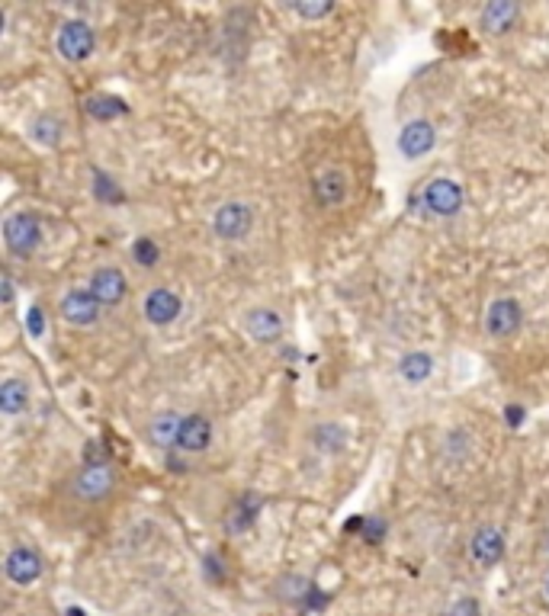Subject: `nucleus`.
I'll return each mask as SVG.
<instances>
[{
    "mask_svg": "<svg viewBox=\"0 0 549 616\" xmlns=\"http://www.w3.org/2000/svg\"><path fill=\"white\" fill-rule=\"evenodd\" d=\"M68 491L71 498L84 501V504H100L116 491V472L110 463H87L71 475Z\"/></svg>",
    "mask_w": 549,
    "mask_h": 616,
    "instance_id": "f257e3e1",
    "label": "nucleus"
},
{
    "mask_svg": "<svg viewBox=\"0 0 549 616\" xmlns=\"http://www.w3.org/2000/svg\"><path fill=\"white\" fill-rule=\"evenodd\" d=\"M4 245L13 257L29 261L43 245V222L35 212H10L4 219Z\"/></svg>",
    "mask_w": 549,
    "mask_h": 616,
    "instance_id": "f03ea898",
    "label": "nucleus"
},
{
    "mask_svg": "<svg viewBox=\"0 0 549 616\" xmlns=\"http://www.w3.org/2000/svg\"><path fill=\"white\" fill-rule=\"evenodd\" d=\"M482 328H485V334H489V338H495V340L514 338L517 331L524 328V308H521V302H517L514 296L491 299V302L485 305Z\"/></svg>",
    "mask_w": 549,
    "mask_h": 616,
    "instance_id": "7ed1b4c3",
    "label": "nucleus"
},
{
    "mask_svg": "<svg viewBox=\"0 0 549 616\" xmlns=\"http://www.w3.org/2000/svg\"><path fill=\"white\" fill-rule=\"evenodd\" d=\"M97 49V33L87 19H65L55 33V51L65 61H87Z\"/></svg>",
    "mask_w": 549,
    "mask_h": 616,
    "instance_id": "20e7f679",
    "label": "nucleus"
},
{
    "mask_svg": "<svg viewBox=\"0 0 549 616\" xmlns=\"http://www.w3.org/2000/svg\"><path fill=\"white\" fill-rule=\"evenodd\" d=\"M421 203H424V209L431 212V215H437V219H453V215L463 212L466 193L457 180L434 177V180H427V186L421 190Z\"/></svg>",
    "mask_w": 549,
    "mask_h": 616,
    "instance_id": "39448f33",
    "label": "nucleus"
},
{
    "mask_svg": "<svg viewBox=\"0 0 549 616\" xmlns=\"http://www.w3.org/2000/svg\"><path fill=\"white\" fill-rule=\"evenodd\" d=\"M254 229V209L241 199H225L212 212V235L222 241H245Z\"/></svg>",
    "mask_w": 549,
    "mask_h": 616,
    "instance_id": "423d86ee",
    "label": "nucleus"
},
{
    "mask_svg": "<svg viewBox=\"0 0 549 616\" xmlns=\"http://www.w3.org/2000/svg\"><path fill=\"white\" fill-rule=\"evenodd\" d=\"M434 144H437V126H434L431 119H412V122H405V126L398 129L396 148L405 160L427 158L434 152Z\"/></svg>",
    "mask_w": 549,
    "mask_h": 616,
    "instance_id": "0eeeda50",
    "label": "nucleus"
},
{
    "mask_svg": "<svg viewBox=\"0 0 549 616\" xmlns=\"http://www.w3.org/2000/svg\"><path fill=\"white\" fill-rule=\"evenodd\" d=\"M59 312H61V318L68 321L71 328H90V324H97V321H100L103 305L97 302V296H93L87 286L84 289L71 286L68 292L59 299Z\"/></svg>",
    "mask_w": 549,
    "mask_h": 616,
    "instance_id": "6e6552de",
    "label": "nucleus"
},
{
    "mask_svg": "<svg viewBox=\"0 0 549 616\" xmlns=\"http://www.w3.org/2000/svg\"><path fill=\"white\" fill-rule=\"evenodd\" d=\"M180 312H184V299H180L174 289H168V286L148 289V296H145V302H142V315L152 328H170V324L180 318Z\"/></svg>",
    "mask_w": 549,
    "mask_h": 616,
    "instance_id": "1a4fd4ad",
    "label": "nucleus"
},
{
    "mask_svg": "<svg viewBox=\"0 0 549 616\" xmlns=\"http://www.w3.org/2000/svg\"><path fill=\"white\" fill-rule=\"evenodd\" d=\"M87 289H90L93 296H97V302H100L103 308H116V305L126 302L129 279H126V273L119 270V267L106 263V267H97V270H93V277H90V283H87Z\"/></svg>",
    "mask_w": 549,
    "mask_h": 616,
    "instance_id": "9d476101",
    "label": "nucleus"
},
{
    "mask_svg": "<svg viewBox=\"0 0 549 616\" xmlns=\"http://www.w3.org/2000/svg\"><path fill=\"white\" fill-rule=\"evenodd\" d=\"M4 574H7V581L29 588L43 578V556L33 546H13L4 558Z\"/></svg>",
    "mask_w": 549,
    "mask_h": 616,
    "instance_id": "9b49d317",
    "label": "nucleus"
},
{
    "mask_svg": "<svg viewBox=\"0 0 549 616\" xmlns=\"http://www.w3.org/2000/svg\"><path fill=\"white\" fill-rule=\"evenodd\" d=\"M241 331H245L254 344L267 347V344H277V340L283 338L286 324H283L279 312H273V308H251V312L241 318Z\"/></svg>",
    "mask_w": 549,
    "mask_h": 616,
    "instance_id": "f8f14e48",
    "label": "nucleus"
},
{
    "mask_svg": "<svg viewBox=\"0 0 549 616\" xmlns=\"http://www.w3.org/2000/svg\"><path fill=\"white\" fill-rule=\"evenodd\" d=\"M212 447V421L203 411H190L184 414V424H180V437H177V449L180 453H206Z\"/></svg>",
    "mask_w": 549,
    "mask_h": 616,
    "instance_id": "ddd939ff",
    "label": "nucleus"
},
{
    "mask_svg": "<svg viewBox=\"0 0 549 616\" xmlns=\"http://www.w3.org/2000/svg\"><path fill=\"white\" fill-rule=\"evenodd\" d=\"M469 552H473V558L482 568L498 565L501 558H505V533L495 524H482L473 533V540H469Z\"/></svg>",
    "mask_w": 549,
    "mask_h": 616,
    "instance_id": "4468645a",
    "label": "nucleus"
},
{
    "mask_svg": "<svg viewBox=\"0 0 549 616\" xmlns=\"http://www.w3.org/2000/svg\"><path fill=\"white\" fill-rule=\"evenodd\" d=\"M521 19V4L514 0H491L479 13V26L489 35H507Z\"/></svg>",
    "mask_w": 549,
    "mask_h": 616,
    "instance_id": "2eb2a0df",
    "label": "nucleus"
},
{
    "mask_svg": "<svg viewBox=\"0 0 549 616\" xmlns=\"http://www.w3.org/2000/svg\"><path fill=\"white\" fill-rule=\"evenodd\" d=\"M347 193H350V183H347V174L341 168H325L315 177V196L325 209H338L344 206Z\"/></svg>",
    "mask_w": 549,
    "mask_h": 616,
    "instance_id": "dca6fc26",
    "label": "nucleus"
},
{
    "mask_svg": "<svg viewBox=\"0 0 549 616\" xmlns=\"http://www.w3.org/2000/svg\"><path fill=\"white\" fill-rule=\"evenodd\" d=\"M180 424H184V414L180 411H161L148 421V440L152 447L158 449H177L180 437Z\"/></svg>",
    "mask_w": 549,
    "mask_h": 616,
    "instance_id": "f3484780",
    "label": "nucleus"
},
{
    "mask_svg": "<svg viewBox=\"0 0 549 616\" xmlns=\"http://www.w3.org/2000/svg\"><path fill=\"white\" fill-rule=\"evenodd\" d=\"M26 132H29V138L35 144H43V148H59L61 138H65V122L55 113H39V116L29 119Z\"/></svg>",
    "mask_w": 549,
    "mask_h": 616,
    "instance_id": "a211bd4d",
    "label": "nucleus"
},
{
    "mask_svg": "<svg viewBox=\"0 0 549 616\" xmlns=\"http://www.w3.org/2000/svg\"><path fill=\"white\" fill-rule=\"evenodd\" d=\"M398 376L408 386H421L434 376V356L427 350H408L402 360H398Z\"/></svg>",
    "mask_w": 549,
    "mask_h": 616,
    "instance_id": "6ab92c4d",
    "label": "nucleus"
},
{
    "mask_svg": "<svg viewBox=\"0 0 549 616\" xmlns=\"http://www.w3.org/2000/svg\"><path fill=\"white\" fill-rule=\"evenodd\" d=\"M309 440H312V447L318 449L321 456H338V453H344V447H347V431L341 427V424L325 421V424H315Z\"/></svg>",
    "mask_w": 549,
    "mask_h": 616,
    "instance_id": "aec40b11",
    "label": "nucleus"
},
{
    "mask_svg": "<svg viewBox=\"0 0 549 616\" xmlns=\"http://www.w3.org/2000/svg\"><path fill=\"white\" fill-rule=\"evenodd\" d=\"M29 408V386L17 376H7L0 382V411L4 417H20Z\"/></svg>",
    "mask_w": 549,
    "mask_h": 616,
    "instance_id": "412c9836",
    "label": "nucleus"
},
{
    "mask_svg": "<svg viewBox=\"0 0 549 616\" xmlns=\"http://www.w3.org/2000/svg\"><path fill=\"white\" fill-rule=\"evenodd\" d=\"M129 257H132L138 267L152 270V267H158V261H161V247H158V241H154V238L138 235L136 241H132V247H129Z\"/></svg>",
    "mask_w": 549,
    "mask_h": 616,
    "instance_id": "4be33fe9",
    "label": "nucleus"
},
{
    "mask_svg": "<svg viewBox=\"0 0 549 616\" xmlns=\"http://www.w3.org/2000/svg\"><path fill=\"white\" fill-rule=\"evenodd\" d=\"M87 110H90L93 119H116L126 113V106H122L116 97H100V93H97V97L87 100Z\"/></svg>",
    "mask_w": 549,
    "mask_h": 616,
    "instance_id": "5701e85b",
    "label": "nucleus"
},
{
    "mask_svg": "<svg viewBox=\"0 0 549 616\" xmlns=\"http://www.w3.org/2000/svg\"><path fill=\"white\" fill-rule=\"evenodd\" d=\"M289 10L302 19H325L334 13V0H309V4L299 0V4H289Z\"/></svg>",
    "mask_w": 549,
    "mask_h": 616,
    "instance_id": "b1692460",
    "label": "nucleus"
},
{
    "mask_svg": "<svg viewBox=\"0 0 549 616\" xmlns=\"http://www.w3.org/2000/svg\"><path fill=\"white\" fill-rule=\"evenodd\" d=\"M309 591H312V588H309V581H305V578H296V574H289V578H283V581H279V597H286V600H299V597H305Z\"/></svg>",
    "mask_w": 549,
    "mask_h": 616,
    "instance_id": "393cba45",
    "label": "nucleus"
},
{
    "mask_svg": "<svg viewBox=\"0 0 549 616\" xmlns=\"http://www.w3.org/2000/svg\"><path fill=\"white\" fill-rule=\"evenodd\" d=\"M360 526L366 530V540H370V542H380V540H382V533H386V524H382V520H376V517L364 520Z\"/></svg>",
    "mask_w": 549,
    "mask_h": 616,
    "instance_id": "a878e982",
    "label": "nucleus"
},
{
    "mask_svg": "<svg viewBox=\"0 0 549 616\" xmlns=\"http://www.w3.org/2000/svg\"><path fill=\"white\" fill-rule=\"evenodd\" d=\"M453 616H482V610H479V604H475L473 597H466V600H459L457 607H453Z\"/></svg>",
    "mask_w": 549,
    "mask_h": 616,
    "instance_id": "bb28decb",
    "label": "nucleus"
},
{
    "mask_svg": "<svg viewBox=\"0 0 549 616\" xmlns=\"http://www.w3.org/2000/svg\"><path fill=\"white\" fill-rule=\"evenodd\" d=\"M29 331H33V338H43V312L39 308H29Z\"/></svg>",
    "mask_w": 549,
    "mask_h": 616,
    "instance_id": "cd10ccee",
    "label": "nucleus"
},
{
    "mask_svg": "<svg viewBox=\"0 0 549 616\" xmlns=\"http://www.w3.org/2000/svg\"><path fill=\"white\" fill-rule=\"evenodd\" d=\"M4 302H13V279H10V273H4Z\"/></svg>",
    "mask_w": 549,
    "mask_h": 616,
    "instance_id": "c85d7f7f",
    "label": "nucleus"
},
{
    "mask_svg": "<svg viewBox=\"0 0 549 616\" xmlns=\"http://www.w3.org/2000/svg\"><path fill=\"white\" fill-rule=\"evenodd\" d=\"M68 616H87V613H84V610H81V607H71V610H68Z\"/></svg>",
    "mask_w": 549,
    "mask_h": 616,
    "instance_id": "c756f323",
    "label": "nucleus"
},
{
    "mask_svg": "<svg viewBox=\"0 0 549 616\" xmlns=\"http://www.w3.org/2000/svg\"><path fill=\"white\" fill-rule=\"evenodd\" d=\"M543 594H546V600H549V572H546V578H543Z\"/></svg>",
    "mask_w": 549,
    "mask_h": 616,
    "instance_id": "7c9ffc66",
    "label": "nucleus"
},
{
    "mask_svg": "<svg viewBox=\"0 0 549 616\" xmlns=\"http://www.w3.org/2000/svg\"><path fill=\"white\" fill-rule=\"evenodd\" d=\"M546 556H549V536H546Z\"/></svg>",
    "mask_w": 549,
    "mask_h": 616,
    "instance_id": "2f4dec72",
    "label": "nucleus"
}]
</instances>
